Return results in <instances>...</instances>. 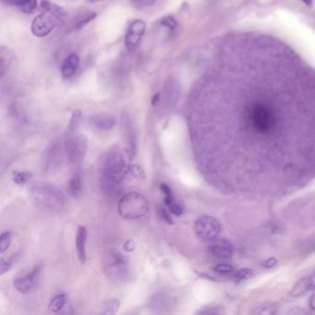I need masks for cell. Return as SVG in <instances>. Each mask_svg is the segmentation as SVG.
Segmentation results:
<instances>
[{
    "label": "cell",
    "mask_w": 315,
    "mask_h": 315,
    "mask_svg": "<svg viewBox=\"0 0 315 315\" xmlns=\"http://www.w3.org/2000/svg\"><path fill=\"white\" fill-rule=\"evenodd\" d=\"M131 152H127L120 147H114L104 158L101 185L103 192L109 197L120 193L123 181L131 169Z\"/></svg>",
    "instance_id": "cell-1"
},
{
    "label": "cell",
    "mask_w": 315,
    "mask_h": 315,
    "mask_svg": "<svg viewBox=\"0 0 315 315\" xmlns=\"http://www.w3.org/2000/svg\"><path fill=\"white\" fill-rule=\"evenodd\" d=\"M31 194L36 201L50 210L61 211L66 204L63 192L54 185L37 182L32 185Z\"/></svg>",
    "instance_id": "cell-2"
},
{
    "label": "cell",
    "mask_w": 315,
    "mask_h": 315,
    "mask_svg": "<svg viewBox=\"0 0 315 315\" xmlns=\"http://www.w3.org/2000/svg\"><path fill=\"white\" fill-rule=\"evenodd\" d=\"M118 211L120 217L125 219H139L146 216L149 201L140 192L131 191L120 198Z\"/></svg>",
    "instance_id": "cell-3"
},
{
    "label": "cell",
    "mask_w": 315,
    "mask_h": 315,
    "mask_svg": "<svg viewBox=\"0 0 315 315\" xmlns=\"http://www.w3.org/2000/svg\"><path fill=\"white\" fill-rule=\"evenodd\" d=\"M130 261L119 251L110 252L103 261V272L108 277L118 281H125L130 277Z\"/></svg>",
    "instance_id": "cell-4"
},
{
    "label": "cell",
    "mask_w": 315,
    "mask_h": 315,
    "mask_svg": "<svg viewBox=\"0 0 315 315\" xmlns=\"http://www.w3.org/2000/svg\"><path fill=\"white\" fill-rule=\"evenodd\" d=\"M63 147L68 163L73 167L80 166L87 152V141L85 137L82 135L69 137Z\"/></svg>",
    "instance_id": "cell-5"
},
{
    "label": "cell",
    "mask_w": 315,
    "mask_h": 315,
    "mask_svg": "<svg viewBox=\"0 0 315 315\" xmlns=\"http://www.w3.org/2000/svg\"><path fill=\"white\" fill-rule=\"evenodd\" d=\"M64 21L55 16L54 14L45 11L43 14L34 18L32 23V33L34 36L43 38L52 33L55 28L64 25Z\"/></svg>",
    "instance_id": "cell-6"
},
{
    "label": "cell",
    "mask_w": 315,
    "mask_h": 315,
    "mask_svg": "<svg viewBox=\"0 0 315 315\" xmlns=\"http://www.w3.org/2000/svg\"><path fill=\"white\" fill-rule=\"evenodd\" d=\"M194 232L199 239L203 241H213L217 239L221 232V225L217 218L204 216L198 218L194 223Z\"/></svg>",
    "instance_id": "cell-7"
},
{
    "label": "cell",
    "mask_w": 315,
    "mask_h": 315,
    "mask_svg": "<svg viewBox=\"0 0 315 315\" xmlns=\"http://www.w3.org/2000/svg\"><path fill=\"white\" fill-rule=\"evenodd\" d=\"M42 267L35 266L30 271L23 272L14 277L13 287L21 293H28L38 282L41 276Z\"/></svg>",
    "instance_id": "cell-8"
},
{
    "label": "cell",
    "mask_w": 315,
    "mask_h": 315,
    "mask_svg": "<svg viewBox=\"0 0 315 315\" xmlns=\"http://www.w3.org/2000/svg\"><path fill=\"white\" fill-rule=\"evenodd\" d=\"M146 30V23L142 20H135L131 22L125 35V46L129 51H134L141 43Z\"/></svg>",
    "instance_id": "cell-9"
},
{
    "label": "cell",
    "mask_w": 315,
    "mask_h": 315,
    "mask_svg": "<svg viewBox=\"0 0 315 315\" xmlns=\"http://www.w3.org/2000/svg\"><path fill=\"white\" fill-rule=\"evenodd\" d=\"M177 299L174 295L169 292H161L152 296L147 301V306L149 309L158 311V312H165L169 311L172 308H174Z\"/></svg>",
    "instance_id": "cell-10"
},
{
    "label": "cell",
    "mask_w": 315,
    "mask_h": 315,
    "mask_svg": "<svg viewBox=\"0 0 315 315\" xmlns=\"http://www.w3.org/2000/svg\"><path fill=\"white\" fill-rule=\"evenodd\" d=\"M64 152V147L59 141L53 142L46 152L45 155V171L53 172L56 169H59L60 164L62 162Z\"/></svg>",
    "instance_id": "cell-11"
},
{
    "label": "cell",
    "mask_w": 315,
    "mask_h": 315,
    "mask_svg": "<svg viewBox=\"0 0 315 315\" xmlns=\"http://www.w3.org/2000/svg\"><path fill=\"white\" fill-rule=\"evenodd\" d=\"M122 129L129 145V151L133 156L137 153L138 150V135L134 127L132 126L131 119L126 114L122 117Z\"/></svg>",
    "instance_id": "cell-12"
},
{
    "label": "cell",
    "mask_w": 315,
    "mask_h": 315,
    "mask_svg": "<svg viewBox=\"0 0 315 315\" xmlns=\"http://www.w3.org/2000/svg\"><path fill=\"white\" fill-rule=\"evenodd\" d=\"M209 247V251L218 259H228L233 254V246L227 239H215Z\"/></svg>",
    "instance_id": "cell-13"
},
{
    "label": "cell",
    "mask_w": 315,
    "mask_h": 315,
    "mask_svg": "<svg viewBox=\"0 0 315 315\" xmlns=\"http://www.w3.org/2000/svg\"><path fill=\"white\" fill-rule=\"evenodd\" d=\"M88 231L87 228L84 226H80L78 228L76 234V250L79 261L81 264H85L87 257H86V240H87Z\"/></svg>",
    "instance_id": "cell-14"
},
{
    "label": "cell",
    "mask_w": 315,
    "mask_h": 315,
    "mask_svg": "<svg viewBox=\"0 0 315 315\" xmlns=\"http://www.w3.org/2000/svg\"><path fill=\"white\" fill-rule=\"evenodd\" d=\"M80 65V58L75 53H72L67 57L60 68L61 75L64 79H70L75 75L77 70Z\"/></svg>",
    "instance_id": "cell-15"
},
{
    "label": "cell",
    "mask_w": 315,
    "mask_h": 315,
    "mask_svg": "<svg viewBox=\"0 0 315 315\" xmlns=\"http://www.w3.org/2000/svg\"><path fill=\"white\" fill-rule=\"evenodd\" d=\"M96 17H97L96 12H85V13H82V15L77 16L71 22V26H70L71 32H77V31L82 30V28L85 27Z\"/></svg>",
    "instance_id": "cell-16"
},
{
    "label": "cell",
    "mask_w": 315,
    "mask_h": 315,
    "mask_svg": "<svg viewBox=\"0 0 315 315\" xmlns=\"http://www.w3.org/2000/svg\"><path fill=\"white\" fill-rule=\"evenodd\" d=\"M92 125L101 131H109L114 127L116 120L114 117L110 115H96L92 118Z\"/></svg>",
    "instance_id": "cell-17"
},
{
    "label": "cell",
    "mask_w": 315,
    "mask_h": 315,
    "mask_svg": "<svg viewBox=\"0 0 315 315\" xmlns=\"http://www.w3.org/2000/svg\"><path fill=\"white\" fill-rule=\"evenodd\" d=\"M180 92L179 89L176 86L174 82L170 81L167 82L166 87H165V103L169 107H174L177 101L179 100Z\"/></svg>",
    "instance_id": "cell-18"
},
{
    "label": "cell",
    "mask_w": 315,
    "mask_h": 315,
    "mask_svg": "<svg viewBox=\"0 0 315 315\" xmlns=\"http://www.w3.org/2000/svg\"><path fill=\"white\" fill-rule=\"evenodd\" d=\"M68 192L73 198H78L82 191V180L80 172H76L71 177L68 183Z\"/></svg>",
    "instance_id": "cell-19"
},
{
    "label": "cell",
    "mask_w": 315,
    "mask_h": 315,
    "mask_svg": "<svg viewBox=\"0 0 315 315\" xmlns=\"http://www.w3.org/2000/svg\"><path fill=\"white\" fill-rule=\"evenodd\" d=\"M41 6H42V8L44 9V11H48L50 13L54 14L55 16L60 18V20H62V21H64L65 17L67 16V13H66V11H64L63 8H61L60 6L55 4V3L49 1V0H42L41 1Z\"/></svg>",
    "instance_id": "cell-20"
},
{
    "label": "cell",
    "mask_w": 315,
    "mask_h": 315,
    "mask_svg": "<svg viewBox=\"0 0 315 315\" xmlns=\"http://www.w3.org/2000/svg\"><path fill=\"white\" fill-rule=\"evenodd\" d=\"M67 304V296L65 294H58L49 303V311L52 313H60Z\"/></svg>",
    "instance_id": "cell-21"
},
{
    "label": "cell",
    "mask_w": 315,
    "mask_h": 315,
    "mask_svg": "<svg viewBox=\"0 0 315 315\" xmlns=\"http://www.w3.org/2000/svg\"><path fill=\"white\" fill-rule=\"evenodd\" d=\"M120 300L115 298L107 299L103 301L101 307V313L102 314H115L120 310Z\"/></svg>",
    "instance_id": "cell-22"
},
{
    "label": "cell",
    "mask_w": 315,
    "mask_h": 315,
    "mask_svg": "<svg viewBox=\"0 0 315 315\" xmlns=\"http://www.w3.org/2000/svg\"><path fill=\"white\" fill-rule=\"evenodd\" d=\"M310 289L311 288H310L309 277H304L298 281V283L294 286L293 289L291 291V295L293 297H300L305 293H307Z\"/></svg>",
    "instance_id": "cell-23"
},
{
    "label": "cell",
    "mask_w": 315,
    "mask_h": 315,
    "mask_svg": "<svg viewBox=\"0 0 315 315\" xmlns=\"http://www.w3.org/2000/svg\"><path fill=\"white\" fill-rule=\"evenodd\" d=\"M15 7L23 13L31 14L37 9V0H17Z\"/></svg>",
    "instance_id": "cell-24"
},
{
    "label": "cell",
    "mask_w": 315,
    "mask_h": 315,
    "mask_svg": "<svg viewBox=\"0 0 315 315\" xmlns=\"http://www.w3.org/2000/svg\"><path fill=\"white\" fill-rule=\"evenodd\" d=\"M159 189L161 190V192L165 195L164 198V203L166 204V206L169 207L171 203L174 202V194L172 192L171 189L169 186L165 183H161L159 186Z\"/></svg>",
    "instance_id": "cell-25"
},
{
    "label": "cell",
    "mask_w": 315,
    "mask_h": 315,
    "mask_svg": "<svg viewBox=\"0 0 315 315\" xmlns=\"http://www.w3.org/2000/svg\"><path fill=\"white\" fill-rule=\"evenodd\" d=\"M32 174L29 172H22V171H15L13 172L12 180L15 184L22 185L27 183L31 180Z\"/></svg>",
    "instance_id": "cell-26"
},
{
    "label": "cell",
    "mask_w": 315,
    "mask_h": 315,
    "mask_svg": "<svg viewBox=\"0 0 315 315\" xmlns=\"http://www.w3.org/2000/svg\"><path fill=\"white\" fill-rule=\"evenodd\" d=\"M11 240H12V237H11V232L5 231V232L1 234V237H0V253H4L6 250L9 249V247L11 246Z\"/></svg>",
    "instance_id": "cell-27"
},
{
    "label": "cell",
    "mask_w": 315,
    "mask_h": 315,
    "mask_svg": "<svg viewBox=\"0 0 315 315\" xmlns=\"http://www.w3.org/2000/svg\"><path fill=\"white\" fill-rule=\"evenodd\" d=\"M160 24L164 27L167 28L169 32H173L178 26V22L172 16L164 17L163 19L160 21Z\"/></svg>",
    "instance_id": "cell-28"
},
{
    "label": "cell",
    "mask_w": 315,
    "mask_h": 315,
    "mask_svg": "<svg viewBox=\"0 0 315 315\" xmlns=\"http://www.w3.org/2000/svg\"><path fill=\"white\" fill-rule=\"evenodd\" d=\"M256 314L272 315L277 313V307L274 304L262 305L258 310L254 311Z\"/></svg>",
    "instance_id": "cell-29"
},
{
    "label": "cell",
    "mask_w": 315,
    "mask_h": 315,
    "mask_svg": "<svg viewBox=\"0 0 315 315\" xmlns=\"http://www.w3.org/2000/svg\"><path fill=\"white\" fill-rule=\"evenodd\" d=\"M213 271L218 274H229L234 271V267L229 264H218L213 267Z\"/></svg>",
    "instance_id": "cell-30"
},
{
    "label": "cell",
    "mask_w": 315,
    "mask_h": 315,
    "mask_svg": "<svg viewBox=\"0 0 315 315\" xmlns=\"http://www.w3.org/2000/svg\"><path fill=\"white\" fill-rule=\"evenodd\" d=\"M254 276V272L251 269H248V268H244V269H241L239 270L236 273L235 277L238 279V280H244V279H248L250 277H253Z\"/></svg>",
    "instance_id": "cell-31"
},
{
    "label": "cell",
    "mask_w": 315,
    "mask_h": 315,
    "mask_svg": "<svg viewBox=\"0 0 315 315\" xmlns=\"http://www.w3.org/2000/svg\"><path fill=\"white\" fill-rule=\"evenodd\" d=\"M81 111L80 110H76L72 113L71 116V124H70V130L71 131H74L77 128V126L80 122V119H81Z\"/></svg>",
    "instance_id": "cell-32"
},
{
    "label": "cell",
    "mask_w": 315,
    "mask_h": 315,
    "mask_svg": "<svg viewBox=\"0 0 315 315\" xmlns=\"http://www.w3.org/2000/svg\"><path fill=\"white\" fill-rule=\"evenodd\" d=\"M168 208H169V210L171 214H173V215L177 216V217H180V216L184 213L183 207L181 206L179 203L175 202V201L173 203H171Z\"/></svg>",
    "instance_id": "cell-33"
},
{
    "label": "cell",
    "mask_w": 315,
    "mask_h": 315,
    "mask_svg": "<svg viewBox=\"0 0 315 315\" xmlns=\"http://www.w3.org/2000/svg\"><path fill=\"white\" fill-rule=\"evenodd\" d=\"M12 266L11 259H2L0 261V275H4L6 272L9 271Z\"/></svg>",
    "instance_id": "cell-34"
},
{
    "label": "cell",
    "mask_w": 315,
    "mask_h": 315,
    "mask_svg": "<svg viewBox=\"0 0 315 315\" xmlns=\"http://www.w3.org/2000/svg\"><path fill=\"white\" fill-rule=\"evenodd\" d=\"M130 171L131 172V174L133 175L134 177L136 178H139V179H142V178H144V171H143V169H141L140 166H138V165H133V166H131V169H130Z\"/></svg>",
    "instance_id": "cell-35"
},
{
    "label": "cell",
    "mask_w": 315,
    "mask_h": 315,
    "mask_svg": "<svg viewBox=\"0 0 315 315\" xmlns=\"http://www.w3.org/2000/svg\"><path fill=\"white\" fill-rule=\"evenodd\" d=\"M159 214H160V216H161V218H162L164 221H166V222L169 224V225H173V224H174V221H173V219H172L171 216H170V213H169L167 209L160 208V209H159Z\"/></svg>",
    "instance_id": "cell-36"
},
{
    "label": "cell",
    "mask_w": 315,
    "mask_h": 315,
    "mask_svg": "<svg viewBox=\"0 0 315 315\" xmlns=\"http://www.w3.org/2000/svg\"><path fill=\"white\" fill-rule=\"evenodd\" d=\"M156 0H132L133 4L139 8H150L152 7Z\"/></svg>",
    "instance_id": "cell-37"
},
{
    "label": "cell",
    "mask_w": 315,
    "mask_h": 315,
    "mask_svg": "<svg viewBox=\"0 0 315 315\" xmlns=\"http://www.w3.org/2000/svg\"><path fill=\"white\" fill-rule=\"evenodd\" d=\"M277 260L275 258H271V259H268L267 261H264L262 262V267L269 269V268L275 267L277 265Z\"/></svg>",
    "instance_id": "cell-38"
},
{
    "label": "cell",
    "mask_w": 315,
    "mask_h": 315,
    "mask_svg": "<svg viewBox=\"0 0 315 315\" xmlns=\"http://www.w3.org/2000/svg\"><path fill=\"white\" fill-rule=\"evenodd\" d=\"M135 243H134L133 241H131V240H128L125 244H124V250H125L126 251H129V252L133 251V250H135Z\"/></svg>",
    "instance_id": "cell-39"
},
{
    "label": "cell",
    "mask_w": 315,
    "mask_h": 315,
    "mask_svg": "<svg viewBox=\"0 0 315 315\" xmlns=\"http://www.w3.org/2000/svg\"><path fill=\"white\" fill-rule=\"evenodd\" d=\"M309 277V280H310V288L315 290V272H313L310 277Z\"/></svg>",
    "instance_id": "cell-40"
},
{
    "label": "cell",
    "mask_w": 315,
    "mask_h": 315,
    "mask_svg": "<svg viewBox=\"0 0 315 315\" xmlns=\"http://www.w3.org/2000/svg\"><path fill=\"white\" fill-rule=\"evenodd\" d=\"M160 100H161V97H160V92H158V93H156V94H154V95H153V97H152V106H156V104L159 103V101H160Z\"/></svg>",
    "instance_id": "cell-41"
},
{
    "label": "cell",
    "mask_w": 315,
    "mask_h": 315,
    "mask_svg": "<svg viewBox=\"0 0 315 315\" xmlns=\"http://www.w3.org/2000/svg\"><path fill=\"white\" fill-rule=\"evenodd\" d=\"M309 304H310V307L311 309H315V294L314 295H312V296H311Z\"/></svg>",
    "instance_id": "cell-42"
},
{
    "label": "cell",
    "mask_w": 315,
    "mask_h": 315,
    "mask_svg": "<svg viewBox=\"0 0 315 315\" xmlns=\"http://www.w3.org/2000/svg\"><path fill=\"white\" fill-rule=\"evenodd\" d=\"M305 5L308 6V7H312L313 6V0H301Z\"/></svg>",
    "instance_id": "cell-43"
},
{
    "label": "cell",
    "mask_w": 315,
    "mask_h": 315,
    "mask_svg": "<svg viewBox=\"0 0 315 315\" xmlns=\"http://www.w3.org/2000/svg\"><path fill=\"white\" fill-rule=\"evenodd\" d=\"M91 3H95V2H98V1H101V0H89Z\"/></svg>",
    "instance_id": "cell-44"
}]
</instances>
